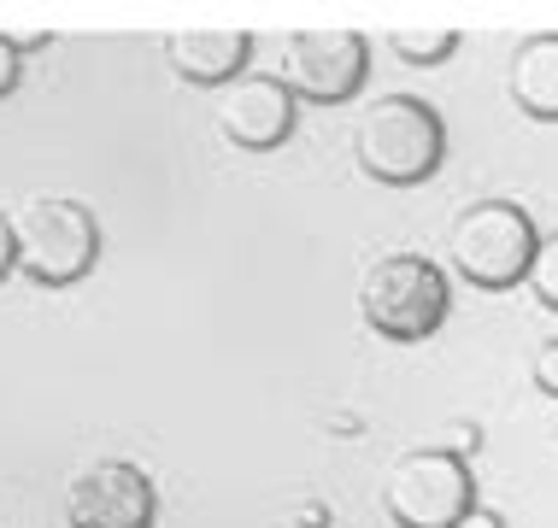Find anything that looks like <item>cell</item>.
I'll return each instance as SVG.
<instances>
[{"instance_id":"cell-9","label":"cell","mask_w":558,"mask_h":528,"mask_svg":"<svg viewBox=\"0 0 558 528\" xmlns=\"http://www.w3.org/2000/svg\"><path fill=\"white\" fill-rule=\"evenodd\" d=\"M165 59H171V71L183 83L223 88L247 71L253 36L247 29H177V36H165Z\"/></svg>"},{"instance_id":"cell-14","label":"cell","mask_w":558,"mask_h":528,"mask_svg":"<svg viewBox=\"0 0 558 528\" xmlns=\"http://www.w3.org/2000/svg\"><path fill=\"white\" fill-rule=\"evenodd\" d=\"M476 446H482V429H476V422H452L441 441H435V452H452V458H464V464H471Z\"/></svg>"},{"instance_id":"cell-1","label":"cell","mask_w":558,"mask_h":528,"mask_svg":"<svg viewBox=\"0 0 558 528\" xmlns=\"http://www.w3.org/2000/svg\"><path fill=\"white\" fill-rule=\"evenodd\" d=\"M353 159L371 183L383 188H417L441 171L447 159V124L429 100L417 95H383L353 118Z\"/></svg>"},{"instance_id":"cell-19","label":"cell","mask_w":558,"mask_h":528,"mask_svg":"<svg viewBox=\"0 0 558 528\" xmlns=\"http://www.w3.org/2000/svg\"><path fill=\"white\" fill-rule=\"evenodd\" d=\"M553 434H558V417H553Z\"/></svg>"},{"instance_id":"cell-7","label":"cell","mask_w":558,"mask_h":528,"mask_svg":"<svg viewBox=\"0 0 558 528\" xmlns=\"http://www.w3.org/2000/svg\"><path fill=\"white\" fill-rule=\"evenodd\" d=\"M65 517L71 528H154L159 517V488L142 464L130 458H95L71 476L65 488Z\"/></svg>"},{"instance_id":"cell-17","label":"cell","mask_w":558,"mask_h":528,"mask_svg":"<svg viewBox=\"0 0 558 528\" xmlns=\"http://www.w3.org/2000/svg\"><path fill=\"white\" fill-rule=\"evenodd\" d=\"M7 270H12V218L0 211V282H7Z\"/></svg>"},{"instance_id":"cell-3","label":"cell","mask_w":558,"mask_h":528,"mask_svg":"<svg viewBox=\"0 0 558 528\" xmlns=\"http://www.w3.org/2000/svg\"><path fill=\"white\" fill-rule=\"evenodd\" d=\"M447 306H452L447 270L424 259V253H383L359 277V317L383 341H400V346L429 341L447 323Z\"/></svg>"},{"instance_id":"cell-11","label":"cell","mask_w":558,"mask_h":528,"mask_svg":"<svg viewBox=\"0 0 558 528\" xmlns=\"http://www.w3.org/2000/svg\"><path fill=\"white\" fill-rule=\"evenodd\" d=\"M388 48H395L405 65H441V59L459 53V29H429V36H412V29H395L388 36Z\"/></svg>"},{"instance_id":"cell-2","label":"cell","mask_w":558,"mask_h":528,"mask_svg":"<svg viewBox=\"0 0 558 528\" xmlns=\"http://www.w3.org/2000/svg\"><path fill=\"white\" fill-rule=\"evenodd\" d=\"M100 259V218L71 194H29L12 211V270L41 288H71Z\"/></svg>"},{"instance_id":"cell-16","label":"cell","mask_w":558,"mask_h":528,"mask_svg":"<svg viewBox=\"0 0 558 528\" xmlns=\"http://www.w3.org/2000/svg\"><path fill=\"white\" fill-rule=\"evenodd\" d=\"M452 528H506V517H500V511H488V505H471Z\"/></svg>"},{"instance_id":"cell-15","label":"cell","mask_w":558,"mask_h":528,"mask_svg":"<svg viewBox=\"0 0 558 528\" xmlns=\"http://www.w3.org/2000/svg\"><path fill=\"white\" fill-rule=\"evenodd\" d=\"M19 88V48H12V36H0V95H12Z\"/></svg>"},{"instance_id":"cell-12","label":"cell","mask_w":558,"mask_h":528,"mask_svg":"<svg viewBox=\"0 0 558 528\" xmlns=\"http://www.w3.org/2000/svg\"><path fill=\"white\" fill-rule=\"evenodd\" d=\"M523 282H530V294L541 299V306L558 311V230L535 241V259H530V277Z\"/></svg>"},{"instance_id":"cell-8","label":"cell","mask_w":558,"mask_h":528,"mask_svg":"<svg viewBox=\"0 0 558 528\" xmlns=\"http://www.w3.org/2000/svg\"><path fill=\"white\" fill-rule=\"evenodd\" d=\"M213 118H218V130L230 147H241V154H270V147H282L294 135L300 100L277 77L241 71L235 83H223L213 95Z\"/></svg>"},{"instance_id":"cell-10","label":"cell","mask_w":558,"mask_h":528,"mask_svg":"<svg viewBox=\"0 0 558 528\" xmlns=\"http://www.w3.org/2000/svg\"><path fill=\"white\" fill-rule=\"evenodd\" d=\"M506 95L523 118L558 124V29H541V36L518 41V53L506 65Z\"/></svg>"},{"instance_id":"cell-18","label":"cell","mask_w":558,"mask_h":528,"mask_svg":"<svg viewBox=\"0 0 558 528\" xmlns=\"http://www.w3.org/2000/svg\"><path fill=\"white\" fill-rule=\"evenodd\" d=\"M300 528H324V505H306V511H300Z\"/></svg>"},{"instance_id":"cell-5","label":"cell","mask_w":558,"mask_h":528,"mask_svg":"<svg viewBox=\"0 0 558 528\" xmlns=\"http://www.w3.org/2000/svg\"><path fill=\"white\" fill-rule=\"evenodd\" d=\"M383 505L400 528H452L476 505V476H471V464L452 458V452L412 446L388 464Z\"/></svg>"},{"instance_id":"cell-4","label":"cell","mask_w":558,"mask_h":528,"mask_svg":"<svg viewBox=\"0 0 558 528\" xmlns=\"http://www.w3.org/2000/svg\"><path fill=\"white\" fill-rule=\"evenodd\" d=\"M535 241H541V230L518 200H471L447 223V259L471 288L506 294L530 277Z\"/></svg>"},{"instance_id":"cell-6","label":"cell","mask_w":558,"mask_h":528,"mask_svg":"<svg viewBox=\"0 0 558 528\" xmlns=\"http://www.w3.org/2000/svg\"><path fill=\"white\" fill-rule=\"evenodd\" d=\"M371 77V41L359 29H294L282 41V71L277 83L294 100H318V106H341L353 100Z\"/></svg>"},{"instance_id":"cell-13","label":"cell","mask_w":558,"mask_h":528,"mask_svg":"<svg viewBox=\"0 0 558 528\" xmlns=\"http://www.w3.org/2000/svg\"><path fill=\"white\" fill-rule=\"evenodd\" d=\"M530 382H535L547 400H558V335H547V341L535 346V358H530Z\"/></svg>"}]
</instances>
